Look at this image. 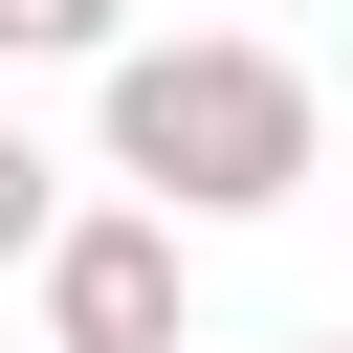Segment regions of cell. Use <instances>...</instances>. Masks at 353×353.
<instances>
[{
  "label": "cell",
  "instance_id": "obj_1",
  "mask_svg": "<svg viewBox=\"0 0 353 353\" xmlns=\"http://www.w3.org/2000/svg\"><path fill=\"white\" fill-rule=\"evenodd\" d=\"M88 132H110V176L199 243V221H287L309 176H331V88L287 66V44H243V22H176V44H132L110 88H88Z\"/></svg>",
  "mask_w": 353,
  "mask_h": 353
},
{
  "label": "cell",
  "instance_id": "obj_2",
  "mask_svg": "<svg viewBox=\"0 0 353 353\" xmlns=\"http://www.w3.org/2000/svg\"><path fill=\"white\" fill-rule=\"evenodd\" d=\"M44 353H199V265L154 199H88L44 243Z\"/></svg>",
  "mask_w": 353,
  "mask_h": 353
},
{
  "label": "cell",
  "instance_id": "obj_3",
  "mask_svg": "<svg viewBox=\"0 0 353 353\" xmlns=\"http://www.w3.org/2000/svg\"><path fill=\"white\" fill-rule=\"evenodd\" d=\"M66 221H88V199H66V154H44V132H22V110H0V265H22V287H44V243H66Z\"/></svg>",
  "mask_w": 353,
  "mask_h": 353
},
{
  "label": "cell",
  "instance_id": "obj_4",
  "mask_svg": "<svg viewBox=\"0 0 353 353\" xmlns=\"http://www.w3.org/2000/svg\"><path fill=\"white\" fill-rule=\"evenodd\" d=\"M0 66H88L110 88L132 66V0H0Z\"/></svg>",
  "mask_w": 353,
  "mask_h": 353
},
{
  "label": "cell",
  "instance_id": "obj_5",
  "mask_svg": "<svg viewBox=\"0 0 353 353\" xmlns=\"http://www.w3.org/2000/svg\"><path fill=\"white\" fill-rule=\"evenodd\" d=\"M309 353H353V331H309Z\"/></svg>",
  "mask_w": 353,
  "mask_h": 353
}]
</instances>
